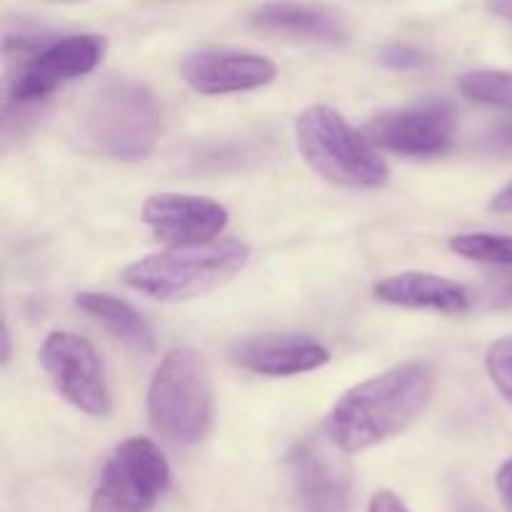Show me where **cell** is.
Instances as JSON below:
<instances>
[{
	"label": "cell",
	"mask_w": 512,
	"mask_h": 512,
	"mask_svg": "<svg viewBox=\"0 0 512 512\" xmlns=\"http://www.w3.org/2000/svg\"><path fill=\"white\" fill-rule=\"evenodd\" d=\"M435 375L423 363H405L363 380L325 418V438L343 455L363 453L408 430L428 408Z\"/></svg>",
	"instance_id": "cell-1"
},
{
	"label": "cell",
	"mask_w": 512,
	"mask_h": 512,
	"mask_svg": "<svg viewBox=\"0 0 512 512\" xmlns=\"http://www.w3.org/2000/svg\"><path fill=\"white\" fill-rule=\"evenodd\" d=\"M450 250L460 258L485 265L512 268V238L498 233H463L450 240Z\"/></svg>",
	"instance_id": "cell-18"
},
{
	"label": "cell",
	"mask_w": 512,
	"mask_h": 512,
	"mask_svg": "<svg viewBox=\"0 0 512 512\" xmlns=\"http://www.w3.org/2000/svg\"><path fill=\"white\" fill-rule=\"evenodd\" d=\"M488 148L493 153H510L512 150V123H500L490 130Z\"/></svg>",
	"instance_id": "cell-22"
},
{
	"label": "cell",
	"mask_w": 512,
	"mask_h": 512,
	"mask_svg": "<svg viewBox=\"0 0 512 512\" xmlns=\"http://www.w3.org/2000/svg\"><path fill=\"white\" fill-rule=\"evenodd\" d=\"M240 368L265 378L313 373L330 360V350L313 338H255L233 348Z\"/></svg>",
	"instance_id": "cell-14"
},
{
	"label": "cell",
	"mask_w": 512,
	"mask_h": 512,
	"mask_svg": "<svg viewBox=\"0 0 512 512\" xmlns=\"http://www.w3.org/2000/svg\"><path fill=\"white\" fill-rule=\"evenodd\" d=\"M180 73L195 93L228 95L265 88L275 80L278 68L265 55L248 50L200 48L185 55Z\"/></svg>",
	"instance_id": "cell-11"
},
{
	"label": "cell",
	"mask_w": 512,
	"mask_h": 512,
	"mask_svg": "<svg viewBox=\"0 0 512 512\" xmlns=\"http://www.w3.org/2000/svg\"><path fill=\"white\" fill-rule=\"evenodd\" d=\"M458 88L475 103L512 110V70H470L460 75Z\"/></svg>",
	"instance_id": "cell-17"
},
{
	"label": "cell",
	"mask_w": 512,
	"mask_h": 512,
	"mask_svg": "<svg viewBox=\"0 0 512 512\" xmlns=\"http://www.w3.org/2000/svg\"><path fill=\"white\" fill-rule=\"evenodd\" d=\"M490 308L493 310H510L512 308V278L505 280L503 285H498V288L490 293Z\"/></svg>",
	"instance_id": "cell-24"
},
{
	"label": "cell",
	"mask_w": 512,
	"mask_h": 512,
	"mask_svg": "<svg viewBox=\"0 0 512 512\" xmlns=\"http://www.w3.org/2000/svg\"><path fill=\"white\" fill-rule=\"evenodd\" d=\"M373 295L388 305L410 310H435V313L458 315L465 313L473 303L468 290L443 275L420 273V270H408V273L388 275L378 280Z\"/></svg>",
	"instance_id": "cell-15"
},
{
	"label": "cell",
	"mask_w": 512,
	"mask_h": 512,
	"mask_svg": "<svg viewBox=\"0 0 512 512\" xmlns=\"http://www.w3.org/2000/svg\"><path fill=\"white\" fill-rule=\"evenodd\" d=\"M380 65L393 70H418L423 65L430 63V55L425 50L415 48L408 43H390L385 48H380L378 53Z\"/></svg>",
	"instance_id": "cell-20"
},
{
	"label": "cell",
	"mask_w": 512,
	"mask_h": 512,
	"mask_svg": "<svg viewBox=\"0 0 512 512\" xmlns=\"http://www.w3.org/2000/svg\"><path fill=\"white\" fill-rule=\"evenodd\" d=\"M148 418L155 433L175 445H198L215 418V393L208 363L188 345L170 348L148 388Z\"/></svg>",
	"instance_id": "cell-4"
},
{
	"label": "cell",
	"mask_w": 512,
	"mask_h": 512,
	"mask_svg": "<svg viewBox=\"0 0 512 512\" xmlns=\"http://www.w3.org/2000/svg\"><path fill=\"white\" fill-rule=\"evenodd\" d=\"M108 50V40L95 33L58 38H20L8 45L5 110H25L55 93L60 85L93 73Z\"/></svg>",
	"instance_id": "cell-6"
},
{
	"label": "cell",
	"mask_w": 512,
	"mask_h": 512,
	"mask_svg": "<svg viewBox=\"0 0 512 512\" xmlns=\"http://www.w3.org/2000/svg\"><path fill=\"white\" fill-rule=\"evenodd\" d=\"M488 208L493 210V213H512V180L493 195Z\"/></svg>",
	"instance_id": "cell-25"
},
{
	"label": "cell",
	"mask_w": 512,
	"mask_h": 512,
	"mask_svg": "<svg viewBox=\"0 0 512 512\" xmlns=\"http://www.w3.org/2000/svg\"><path fill=\"white\" fill-rule=\"evenodd\" d=\"M248 243L218 238L198 245H173L145 255L123 270V283L135 293L163 303L208 295L233 280L248 265Z\"/></svg>",
	"instance_id": "cell-3"
},
{
	"label": "cell",
	"mask_w": 512,
	"mask_h": 512,
	"mask_svg": "<svg viewBox=\"0 0 512 512\" xmlns=\"http://www.w3.org/2000/svg\"><path fill=\"white\" fill-rule=\"evenodd\" d=\"M250 28L260 35L293 43L343 45L353 28L343 10L313 3H265L250 10Z\"/></svg>",
	"instance_id": "cell-13"
},
{
	"label": "cell",
	"mask_w": 512,
	"mask_h": 512,
	"mask_svg": "<svg viewBox=\"0 0 512 512\" xmlns=\"http://www.w3.org/2000/svg\"><path fill=\"white\" fill-rule=\"evenodd\" d=\"M143 220L165 243L198 245L218 240L230 215L225 205L203 195L155 193L145 198Z\"/></svg>",
	"instance_id": "cell-12"
},
{
	"label": "cell",
	"mask_w": 512,
	"mask_h": 512,
	"mask_svg": "<svg viewBox=\"0 0 512 512\" xmlns=\"http://www.w3.org/2000/svg\"><path fill=\"white\" fill-rule=\"evenodd\" d=\"M485 368L495 390L512 405V335L498 338L485 353Z\"/></svg>",
	"instance_id": "cell-19"
},
{
	"label": "cell",
	"mask_w": 512,
	"mask_h": 512,
	"mask_svg": "<svg viewBox=\"0 0 512 512\" xmlns=\"http://www.w3.org/2000/svg\"><path fill=\"white\" fill-rule=\"evenodd\" d=\"M163 113L153 90L135 80H108L88 98L78 118L85 150L123 163H138L155 150Z\"/></svg>",
	"instance_id": "cell-2"
},
{
	"label": "cell",
	"mask_w": 512,
	"mask_h": 512,
	"mask_svg": "<svg viewBox=\"0 0 512 512\" xmlns=\"http://www.w3.org/2000/svg\"><path fill=\"white\" fill-rule=\"evenodd\" d=\"M40 365L53 388L73 408L90 418H110L113 398H110L100 355L90 340L70 330H53L45 335L43 348H40Z\"/></svg>",
	"instance_id": "cell-8"
},
{
	"label": "cell",
	"mask_w": 512,
	"mask_h": 512,
	"mask_svg": "<svg viewBox=\"0 0 512 512\" xmlns=\"http://www.w3.org/2000/svg\"><path fill=\"white\" fill-rule=\"evenodd\" d=\"M458 118L453 105L445 100H423V103L390 108L373 115L365 135L375 148L405 158H435L453 145Z\"/></svg>",
	"instance_id": "cell-9"
},
{
	"label": "cell",
	"mask_w": 512,
	"mask_h": 512,
	"mask_svg": "<svg viewBox=\"0 0 512 512\" xmlns=\"http://www.w3.org/2000/svg\"><path fill=\"white\" fill-rule=\"evenodd\" d=\"M10 360V330L8 325H3V363Z\"/></svg>",
	"instance_id": "cell-27"
},
{
	"label": "cell",
	"mask_w": 512,
	"mask_h": 512,
	"mask_svg": "<svg viewBox=\"0 0 512 512\" xmlns=\"http://www.w3.org/2000/svg\"><path fill=\"white\" fill-rule=\"evenodd\" d=\"M168 485L163 450L148 438H128L105 460L88 512H150Z\"/></svg>",
	"instance_id": "cell-7"
},
{
	"label": "cell",
	"mask_w": 512,
	"mask_h": 512,
	"mask_svg": "<svg viewBox=\"0 0 512 512\" xmlns=\"http://www.w3.org/2000/svg\"><path fill=\"white\" fill-rule=\"evenodd\" d=\"M488 10L493 15H498V18L512 23V0H495V3H488Z\"/></svg>",
	"instance_id": "cell-26"
},
{
	"label": "cell",
	"mask_w": 512,
	"mask_h": 512,
	"mask_svg": "<svg viewBox=\"0 0 512 512\" xmlns=\"http://www.w3.org/2000/svg\"><path fill=\"white\" fill-rule=\"evenodd\" d=\"M368 512H410L408 505L393 493V490H378L370 500Z\"/></svg>",
	"instance_id": "cell-21"
},
{
	"label": "cell",
	"mask_w": 512,
	"mask_h": 512,
	"mask_svg": "<svg viewBox=\"0 0 512 512\" xmlns=\"http://www.w3.org/2000/svg\"><path fill=\"white\" fill-rule=\"evenodd\" d=\"M328 440V438H325ZM295 498L303 512H350L353 473L333 443L305 440L288 458Z\"/></svg>",
	"instance_id": "cell-10"
},
{
	"label": "cell",
	"mask_w": 512,
	"mask_h": 512,
	"mask_svg": "<svg viewBox=\"0 0 512 512\" xmlns=\"http://www.w3.org/2000/svg\"><path fill=\"white\" fill-rule=\"evenodd\" d=\"M295 143L305 163L333 185L375 190L390 180L388 163L373 140L330 105H310L298 115Z\"/></svg>",
	"instance_id": "cell-5"
},
{
	"label": "cell",
	"mask_w": 512,
	"mask_h": 512,
	"mask_svg": "<svg viewBox=\"0 0 512 512\" xmlns=\"http://www.w3.org/2000/svg\"><path fill=\"white\" fill-rule=\"evenodd\" d=\"M495 488H498V495L505 508L512 512V458L500 465L498 475H495Z\"/></svg>",
	"instance_id": "cell-23"
},
{
	"label": "cell",
	"mask_w": 512,
	"mask_h": 512,
	"mask_svg": "<svg viewBox=\"0 0 512 512\" xmlns=\"http://www.w3.org/2000/svg\"><path fill=\"white\" fill-rule=\"evenodd\" d=\"M75 308L98 320L113 338H118L128 348L140 350V353H150L155 348L153 328L125 300L110 293H78L75 295Z\"/></svg>",
	"instance_id": "cell-16"
}]
</instances>
